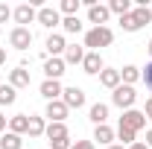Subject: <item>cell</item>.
<instances>
[{"label":"cell","instance_id":"cell-1","mask_svg":"<svg viewBox=\"0 0 152 149\" xmlns=\"http://www.w3.org/2000/svg\"><path fill=\"white\" fill-rule=\"evenodd\" d=\"M111 41H114V32L108 26H94V29L85 32V47H91V53H99V50L108 47Z\"/></svg>","mask_w":152,"mask_h":149},{"label":"cell","instance_id":"cell-2","mask_svg":"<svg viewBox=\"0 0 152 149\" xmlns=\"http://www.w3.org/2000/svg\"><path fill=\"white\" fill-rule=\"evenodd\" d=\"M143 126H146V114H143V111H134V108H129V111H123V117H120V126H117V131L137 134Z\"/></svg>","mask_w":152,"mask_h":149},{"label":"cell","instance_id":"cell-3","mask_svg":"<svg viewBox=\"0 0 152 149\" xmlns=\"http://www.w3.org/2000/svg\"><path fill=\"white\" fill-rule=\"evenodd\" d=\"M111 102L117 105V108H126V111H129L134 102H137V93H134V88H132V85H120V88H114Z\"/></svg>","mask_w":152,"mask_h":149},{"label":"cell","instance_id":"cell-4","mask_svg":"<svg viewBox=\"0 0 152 149\" xmlns=\"http://www.w3.org/2000/svg\"><path fill=\"white\" fill-rule=\"evenodd\" d=\"M9 44H12L15 50H29V44H32L29 26H15V29L9 32Z\"/></svg>","mask_w":152,"mask_h":149},{"label":"cell","instance_id":"cell-5","mask_svg":"<svg viewBox=\"0 0 152 149\" xmlns=\"http://www.w3.org/2000/svg\"><path fill=\"white\" fill-rule=\"evenodd\" d=\"M38 91H41V96H44L47 102H53V99H61L64 88H61V82H58V79H44Z\"/></svg>","mask_w":152,"mask_h":149},{"label":"cell","instance_id":"cell-6","mask_svg":"<svg viewBox=\"0 0 152 149\" xmlns=\"http://www.w3.org/2000/svg\"><path fill=\"white\" fill-rule=\"evenodd\" d=\"M61 102L67 108H82L85 105V91L76 88V85H70V88H64V93H61Z\"/></svg>","mask_w":152,"mask_h":149},{"label":"cell","instance_id":"cell-7","mask_svg":"<svg viewBox=\"0 0 152 149\" xmlns=\"http://www.w3.org/2000/svg\"><path fill=\"white\" fill-rule=\"evenodd\" d=\"M67 105L61 102V99H53V102H47V111H44V117H50V123H64L67 120Z\"/></svg>","mask_w":152,"mask_h":149},{"label":"cell","instance_id":"cell-8","mask_svg":"<svg viewBox=\"0 0 152 149\" xmlns=\"http://www.w3.org/2000/svg\"><path fill=\"white\" fill-rule=\"evenodd\" d=\"M38 23L41 26H47V29H53V26H58L61 23V15H58V9H53V6H44V9H38Z\"/></svg>","mask_w":152,"mask_h":149},{"label":"cell","instance_id":"cell-9","mask_svg":"<svg viewBox=\"0 0 152 149\" xmlns=\"http://www.w3.org/2000/svg\"><path fill=\"white\" fill-rule=\"evenodd\" d=\"M12 18H15V23H18V26H26V23H32V20L38 18V12L29 6V3H20L18 9L12 12Z\"/></svg>","mask_w":152,"mask_h":149},{"label":"cell","instance_id":"cell-10","mask_svg":"<svg viewBox=\"0 0 152 149\" xmlns=\"http://www.w3.org/2000/svg\"><path fill=\"white\" fill-rule=\"evenodd\" d=\"M44 50L50 53V58H58L61 53H64V50H67V41H64V35H58V32H53V35L47 38Z\"/></svg>","mask_w":152,"mask_h":149},{"label":"cell","instance_id":"cell-11","mask_svg":"<svg viewBox=\"0 0 152 149\" xmlns=\"http://www.w3.org/2000/svg\"><path fill=\"white\" fill-rule=\"evenodd\" d=\"M108 18H111L108 6H99V3L88 6V20H91V23H96V26H105V23H108Z\"/></svg>","mask_w":152,"mask_h":149},{"label":"cell","instance_id":"cell-12","mask_svg":"<svg viewBox=\"0 0 152 149\" xmlns=\"http://www.w3.org/2000/svg\"><path fill=\"white\" fill-rule=\"evenodd\" d=\"M9 85L18 91V88H29V70L26 67H15L9 70Z\"/></svg>","mask_w":152,"mask_h":149},{"label":"cell","instance_id":"cell-13","mask_svg":"<svg viewBox=\"0 0 152 149\" xmlns=\"http://www.w3.org/2000/svg\"><path fill=\"white\" fill-rule=\"evenodd\" d=\"M82 70H85V73H91V76L102 73V56H99V53H85V61H82Z\"/></svg>","mask_w":152,"mask_h":149},{"label":"cell","instance_id":"cell-14","mask_svg":"<svg viewBox=\"0 0 152 149\" xmlns=\"http://www.w3.org/2000/svg\"><path fill=\"white\" fill-rule=\"evenodd\" d=\"M64 58H47L44 61V73H47V79H61V73H64Z\"/></svg>","mask_w":152,"mask_h":149},{"label":"cell","instance_id":"cell-15","mask_svg":"<svg viewBox=\"0 0 152 149\" xmlns=\"http://www.w3.org/2000/svg\"><path fill=\"white\" fill-rule=\"evenodd\" d=\"M44 134H47V140H50V143H56V140H67V137H70V131H67L64 123H50Z\"/></svg>","mask_w":152,"mask_h":149},{"label":"cell","instance_id":"cell-16","mask_svg":"<svg viewBox=\"0 0 152 149\" xmlns=\"http://www.w3.org/2000/svg\"><path fill=\"white\" fill-rule=\"evenodd\" d=\"M129 15H132L134 26L140 29V26H146V23L152 20V9H149V6H132V12H129Z\"/></svg>","mask_w":152,"mask_h":149},{"label":"cell","instance_id":"cell-17","mask_svg":"<svg viewBox=\"0 0 152 149\" xmlns=\"http://www.w3.org/2000/svg\"><path fill=\"white\" fill-rule=\"evenodd\" d=\"M82 61H85V47L67 44V50H64V64H82Z\"/></svg>","mask_w":152,"mask_h":149},{"label":"cell","instance_id":"cell-18","mask_svg":"<svg viewBox=\"0 0 152 149\" xmlns=\"http://www.w3.org/2000/svg\"><path fill=\"white\" fill-rule=\"evenodd\" d=\"M105 120H108V105H105V102L91 105V123H94V126H105Z\"/></svg>","mask_w":152,"mask_h":149},{"label":"cell","instance_id":"cell-19","mask_svg":"<svg viewBox=\"0 0 152 149\" xmlns=\"http://www.w3.org/2000/svg\"><path fill=\"white\" fill-rule=\"evenodd\" d=\"M99 82L105 85V88H120V70H111V67H102V73H99Z\"/></svg>","mask_w":152,"mask_h":149},{"label":"cell","instance_id":"cell-20","mask_svg":"<svg viewBox=\"0 0 152 149\" xmlns=\"http://www.w3.org/2000/svg\"><path fill=\"white\" fill-rule=\"evenodd\" d=\"M29 129V117L26 114H15L12 120H9V131H15V134H26Z\"/></svg>","mask_w":152,"mask_h":149},{"label":"cell","instance_id":"cell-21","mask_svg":"<svg viewBox=\"0 0 152 149\" xmlns=\"http://www.w3.org/2000/svg\"><path fill=\"white\" fill-rule=\"evenodd\" d=\"M20 146H23V137L15 134V131H6L0 137V149H20Z\"/></svg>","mask_w":152,"mask_h":149},{"label":"cell","instance_id":"cell-22","mask_svg":"<svg viewBox=\"0 0 152 149\" xmlns=\"http://www.w3.org/2000/svg\"><path fill=\"white\" fill-rule=\"evenodd\" d=\"M44 131H47L44 117H29V129H26V134H29V137H41Z\"/></svg>","mask_w":152,"mask_h":149},{"label":"cell","instance_id":"cell-23","mask_svg":"<svg viewBox=\"0 0 152 149\" xmlns=\"http://www.w3.org/2000/svg\"><path fill=\"white\" fill-rule=\"evenodd\" d=\"M140 79V70L134 67V64H126L123 70H120V82H126V85H134Z\"/></svg>","mask_w":152,"mask_h":149},{"label":"cell","instance_id":"cell-24","mask_svg":"<svg viewBox=\"0 0 152 149\" xmlns=\"http://www.w3.org/2000/svg\"><path fill=\"white\" fill-rule=\"evenodd\" d=\"M94 140L105 143V146H111V140H114V131L108 129V126H96V129H94Z\"/></svg>","mask_w":152,"mask_h":149},{"label":"cell","instance_id":"cell-25","mask_svg":"<svg viewBox=\"0 0 152 149\" xmlns=\"http://www.w3.org/2000/svg\"><path fill=\"white\" fill-rule=\"evenodd\" d=\"M108 12H114V15L123 18V15L132 12V3H129V0H111V3H108Z\"/></svg>","mask_w":152,"mask_h":149},{"label":"cell","instance_id":"cell-26","mask_svg":"<svg viewBox=\"0 0 152 149\" xmlns=\"http://www.w3.org/2000/svg\"><path fill=\"white\" fill-rule=\"evenodd\" d=\"M18 99V91L12 85H0V105H12Z\"/></svg>","mask_w":152,"mask_h":149},{"label":"cell","instance_id":"cell-27","mask_svg":"<svg viewBox=\"0 0 152 149\" xmlns=\"http://www.w3.org/2000/svg\"><path fill=\"white\" fill-rule=\"evenodd\" d=\"M61 26H64V32H70V35H79V32H82V20L79 18H64Z\"/></svg>","mask_w":152,"mask_h":149},{"label":"cell","instance_id":"cell-28","mask_svg":"<svg viewBox=\"0 0 152 149\" xmlns=\"http://www.w3.org/2000/svg\"><path fill=\"white\" fill-rule=\"evenodd\" d=\"M58 12H64L67 18H76V12H79V0H61Z\"/></svg>","mask_w":152,"mask_h":149},{"label":"cell","instance_id":"cell-29","mask_svg":"<svg viewBox=\"0 0 152 149\" xmlns=\"http://www.w3.org/2000/svg\"><path fill=\"white\" fill-rule=\"evenodd\" d=\"M140 79H143V85H146V88H149V91H152V61H149V64H146V70L140 73Z\"/></svg>","mask_w":152,"mask_h":149},{"label":"cell","instance_id":"cell-30","mask_svg":"<svg viewBox=\"0 0 152 149\" xmlns=\"http://www.w3.org/2000/svg\"><path fill=\"white\" fill-rule=\"evenodd\" d=\"M9 18H12V9H9L6 3H0V23H6Z\"/></svg>","mask_w":152,"mask_h":149},{"label":"cell","instance_id":"cell-31","mask_svg":"<svg viewBox=\"0 0 152 149\" xmlns=\"http://www.w3.org/2000/svg\"><path fill=\"white\" fill-rule=\"evenodd\" d=\"M70 149H94V143H91V140H76Z\"/></svg>","mask_w":152,"mask_h":149},{"label":"cell","instance_id":"cell-32","mask_svg":"<svg viewBox=\"0 0 152 149\" xmlns=\"http://www.w3.org/2000/svg\"><path fill=\"white\" fill-rule=\"evenodd\" d=\"M143 114H146V117H149V120H152V96H149V99H146V108H143Z\"/></svg>","mask_w":152,"mask_h":149},{"label":"cell","instance_id":"cell-33","mask_svg":"<svg viewBox=\"0 0 152 149\" xmlns=\"http://www.w3.org/2000/svg\"><path fill=\"white\" fill-rule=\"evenodd\" d=\"M129 149H149V146H146V143H140V140H134V143H132Z\"/></svg>","mask_w":152,"mask_h":149},{"label":"cell","instance_id":"cell-34","mask_svg":"<svg viewBox=\"0 0 152 149\" xmlns=\"http://www.w3.org/2000/svg\"><path fill=\"white\" fill-rule=\"evenodd\" d=\"M146 146H149V149H152V129H149V131H146Z\"/></svg>","mask_w":152,"mask_h":149},{"label":"cell","instance_id":"cell-35","mask_svg":"<svg viewBox=\"0 0 152 149\" xmlns=\"http://www.w3.org/2000/svg\"><path fill=\"white\" fill-rule=\"evenodd\" d=\"M6 129V117H3V114H0V131Z\"/></svg>","mask_w":152,"mask_h":149},{"label":"cell","instance_id":"cell-36","mask_svg":"<svg viewBox=\"0 0 152 149\" xmlns=\"http://www.w3.org/2000/svg\"><path fill=\"white\" fill-rule=\"evenodd\" d=\"M3 61H6V50L0 47V64H3Z\"/></svg>","mask_w":152,"mask_h":149},{"label":"cell","instance_id":"cell-37","mask_svg":"<svg viewBox=\"0 0 152 149\" xmlns=\"http://www.w3.org/2000/svg\"><path fill=\"white\" fill-rule=\"evenodd\" d=\"M108 149H126V146H120V143H111V146H108Z\"/></svg>","mask_w":152,"mask_h":149},{"label":"cell","instance_id":"cell-38","mask_svg":"<svg viewBox=\"0 0 152 149\" xmlns=\"http://www.w3.org/2000/svg\"><path fill=\"white\" fill-rule=\"evenodd\" d=\"M146 50H149V56H152V38H149V47H146Z\"/></svg>","mask_w":152,"mask_h":149}]
</instances>
